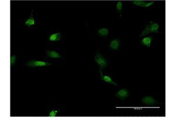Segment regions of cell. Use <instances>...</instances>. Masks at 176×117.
<instances>
[{"label":"cell","instance_id":"cell-1","mask_svg":"<svg viewBox=\"0 0 176 117\" xmlns=\"http://www.w3.org/2000/svg\"><path fill=\"white\" fill-rule=\"evenodd\" d=\"M95 60L100 67V69H104L108 65L107 60L99 52L97 53V55L95 56Z\"/></svg>","mask_w":176,"mask_h":117},{"label":"cell","instance_id":"cell-2","mask_svg":"<svg viewBox=\"0 0 176 117\" xmlns=\"http://www.w3.org/2000/svg\"><path fill=\"white\" fill-rule=\"evenodd\" d=\"M25 65L29 67H44V66L51 65V63L43 62V61L39 60H31L29 62L26 63Z\"/></svg>","mask_w":176,"mask_h":117},{"label":"cell","instance_id":"cell-3","mask_svg":"<svg viewBox=\"0 0 176 117\" xmlns=\"http://www.w3.org/2000/svg\"><path fill=\"white\" fill-rule=\"evenodd\" d=\"M130 95L129 91L126 88H123L122 90H119L117 92L115 95L116 97H118L120 99H121L122 100H124L125 99L127 98Z\"/></svg>","mask_w":176,"mask_h":117},{"label":"cell","instance_id":"cell-4","mask_svg":"<svg viewBox=\"0 0 176 117\" xmlns=\"http://www.w3.org/2000/svg\"><path fill=\"white\" fill-rule=\"evenodd\" d=\"M142 103L146 104V105H155V104H159V102L155 101L154 99L152 97L146 96L145 97L143 98Z\"/></svg>","mask_w":176,"mask_h":117},{"label":"cell","instance_id":"cell-5","mask_svg":"<svg viewBox=\"0 0 176 117\" xmlns=\"http://www.w3.org/2000/svg\"><path fill=\"white\" fill-rule=\"evenodd\" d=\"M121 45V42L120 40H119V39L117 38V39H114L113 40H112V41L110 43V45H109V47H110V49L113 50H118L119 49L120 46Z\"/></svg>","mask_w":176,"mask_h":117},{"label":"cell","instance_id":"cell-6","mask_svg":"<svg viewBox=\"0 0 176 117\" xmlns=\"http://www.w3.org/2000/svg\"><path fill=\"white\" fill-rule=\"evenodd\" d=\"M46 54H47V56H48L50 58H61V55L59 53H58V52L54 51V50H47V52H46Z\"/></svg>","mask_w":176,"mask_h":117},{"label":"cell","instance_id":"cell-7","mask_svg":"<svg viewBox=\"0 0 176 117\" xmlns=\"http://www.w3.org/2000/svg\"><path fill=\"white\" fill-rule=\"evenodd\" d=\"M33 11H34V10L32 11L31 14L29 18L25 22V26H26L27 27H30L32 25H35V21L34 18V16H33Z\"/></svg>","mask_w":176,"mask_h":117},{"label":"cell","instance_id":"cell-8","mask_svg":"<svg viewBox=\"0 0 176 117\" xmlns=\"http://www.w3.org/2000/svg\"><path fill=\"white\" fill-rule=\"evenodd\" d=\"M152 39H153L152 36H149V37L144 38V39L142 40L141 44L142 45L145 46L150 47V46H151V45H152Z\"/></svg>","mask_w":176,"mask_h":117},{"label":"cell","instance_id":"cell-9","mask_svg":"<svg viewBox=\"0 0 176 117\" xmlns=\"http://www.w3.org/2000/svg\"><path fill=\"white\" fill-rule=\"evenodd\" d=\"M100 73L101 74L102 80L104 81L107 83L112 84H113L114 86H117V84L115 82H114V81L112 80V78L110 77H109V76H103L102 73V72H101V69H100Z\"/></svg>","mask_w":176,"mask_h":117},{"label":"cell","instance_id":"cell-10","mask_svg":"<svg viewBox=\"0 0 176 117\" xmlns=\"http://www.w3.org/2000/svg\"><path fill=\"white\" fill-rule=\"evenodd\" d=\"M61 39V33L58 32L51 35L49 38L50 41H59Z\"/></svg>","mask_w":176,"mask_h":117},{"label":"cell","instance_id":"cell-11","mask_svg":"<svg viewBox=\"0 0 176 117\" xmlns=\"http://www.w3.org/2000/svg\"><path fill=\"white\" fill-rule=\"evenodd\" d=\"M108 34L109 30L107 28H103L100 29L98 30V35L100 36L105 37L108 36Z\"/></svg>","mask_w":176,"mask_h":117},{"label":"cell","instance_id":"cell-12","mask_svg":"<svg viewBox=\"0 0 176 117\" xmlns=\"http://www.w3.org/2000/svg\"><path fill=\"white\" fill-rule=\"evenodd\" d=\"M150 25V28H151V33H158L159 32V25L156 23L152 22Z\"/></svg>","mask_w":176,"mask_h":117},{"label":"cell","instance_id":"cell-13","mask_svg":"<svg viewBox=\"0 0 176 117\" xmlns=\"http://www.w3.org/2000/svg\"><path fill=\"white\" fill-rule=\"evenodd\" d=\"M150 33H151V28H150V25H147V26L145 28V29L143 30V31L142 33V34L140 35V37L142 36H146V35L149 34Z\"/></svg>","mask_w":176,"mask_h":117},{"label":"cell","instance_id":"cell-14","mask_svg":"<svg viewBox=\"0 0 176 117\" xmlns=\"http://www.w3.org/2000/svg\"><path fill=\"white\" fill-rule=\"evenodd\" d=\"M132 2L133 4L136 5L137 6L144 7V5L146 4L147 2L144 1H132Z\"/></svg>","mask_w":176,"mask_h":117},{"label":"cell","instance_id":"cell-15","mask_svg":"<svg viewBox=\"0 0 176 117\" xmlns=\"http://www.w3.org/2000/svg\"><path fill=\"white\" fill-rule=\"evenodd\" d=\"M17 60V56L15 55H12V56L11 57V58H10V63H11V66H14L15 64V63H16Z\"/></svg>","mask_w":176,"mask_h":117},{"label":"cell","instance_id":"cell-16","mask_svg":"<svg viewBox=\"0 0 176 117\" xmlns=\"http://www.w3.org/2000/svg\"><path fill=\"white\" fill-rule=\"evenodd\" d=\"M122 7H123V3L122 1H119L116 5V9L119 13H121L122 11Z\"/></svg>","mask_w":176,"mask_h":117},{"label":"cell","instance_id":"cell-17","mask_svg":"<svg viewBox=\"0 0 176 117\" xmlns=\"http://www.w3.org/2000/svg\"><path fill=\"white\" fill-rule=\"evenodd\" d=\"M59 113V110H52L51 111H50L49 114V116H56L57 115L58 113Z\"/></svg>","mask_w":176,"mask_h":117},{"label":"cell","instance_id":"cell-18","mask_svg":"<svg viewBox=\"0 0 176 117\" xmlns=\"http://www.w3.org/2000/svg\"><path fill=\"white\" fill-rule=\"evenodd\" d=\"M154 3V2H153V1H152V2H147V3L144 5V7H150V6H151V5L153 4Z\"/></svg>","mask_w":176,"mask_h":117}]
</instances>
